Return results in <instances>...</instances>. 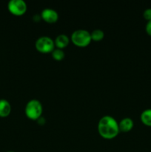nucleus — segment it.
Masks as SVG:
<instances>
[{"instance_id":"nucleus-2","label":"nucleus","mask_w":151,"mask_h":152,"mask_svg":"<svg viewBox=\"0 0 151 152\" xmlns=\"http://www.w3.org/2000/svg\"><path fill=\"white\" fill-rule=\"evenodd\" d=\"M43 111L42 104L39 100L36 99H30L28 101L25 105V112L27 117L30 120H38L41 117Z\"/></svg>"},{"instance_id":"nucleus-10","label":"nucleus","mask_w":151,"mask_h":152,"mask_svg":"<svg viewBox=\"0 0 151 152\" xmlns=\"http://www.w3.org/2000/svg\"><path fill=\"white\" fill-rule=\"evenodd\" d=\"M140 119L144 125L151 127V108L144 110L141 114Z\"/></svg>"},{"instance_id":"nucleus-3","label":"nucleus","mask_w":151,"mask_h":152,"mask_svg":"<svg viewBox=\"0 0 151 152\" xmlns=\"http://www.w3.org/2000/svg\"><path fill=\"white\" fill-rule=\"evenodd\" d=\"M70 39L75 45L78 47H86L92 41L90 32L85 29H78L74 31L71 34Z\"/></svg>"},{"instance_id":"nucleus-7","label":"nucleus","mask_w":151,"mask_h":152,"mask_svg":"<svg viewBox=\"0 0 151 152\" xmlns=\"http://www.w3.org/2000/svg\"><path fill=\"white\" fill-rule=\"evenodd\" d=\"M134 126V122L130 117H124L118 123L120 132H129L132 130Z\"/></svg>"},{"instance_id":"nucleus-1","label":"nucleus","mask_w":151,"mask_h":152,"mask_svg":"<svg viewBox=\"0 0 151 152\" xmlns=\"http://www.w3.org/2000/svg\"><path fill=\"white\" fill-rule=\"evenodd\" d=\"M97 128L100 136L107 140L113 139L120 132L118 122L110 115L103 116L99 120Z\"/></svg>"},{"instance_id":"nucleus-9","label":"nucleus","mask_w":151,"mask_h":152,"mask_svg":"<svg viewBox=\"0 0 151 152\" xmlns=\"http://www.w3.org/2000/svg\"><path fill=\"white\" fill-rule=\"evenodd\" d=\"M11 112L10 103L5 99H0V117H6Z\"/></svg>"},{"instance_id":"nucleus-12","label":"nucleus","mask_w":151,"mask_h":152,"mask_svg":"<svg viewBox=\"0 0 151 152\" xmlns=\"http://www.w3.org/2000/svg\"><path fill=\"white\" fill-rule=\"evenodd\" d=\"M51 55L52 57L56 61H62L65 56V51L63 50V49L57 48L53 49V51L51 52Z\"/></svg>"},{"instance_id":"nucleus-13","label":"nucleus","mask_w":151,"mask_h":152,"mask_svg":"<svg viewBox=\"0 0 151 152\" xmlns=\"http://www.w3.org/2000/svg\"><path fill=\"white\" fill-rule=\"evenodd\" d=\"M143 16L147 21L151 20V7L147 8L144 10Z\"/></svg>"},{"instance_id":"nucleus-15","label":"nucleus","mask_w":151,"mask_h":152,"mask_svg":"<svg viewBox=\"0 0 151 152\" xmlns=\"http://www.w3.org/2000/svg\"><path fill=\"white\" fill-rule=\"evenodd\" d=\"M7 152H14V151H7Z\"/></svg>"},{"instance_id":"nucleus-5","label":"nucleus","mask_w":151,"mask_h":152,"mask_svg":"<svg viewBox=\"0 0 151 152\" xmlns=\"http://www.w3.org/2000/svg\"><path fill=\"white\" fill-rule=\"evenodd\" d=\"M7 9L15 16H22L25 13L28 6L24 0H10L7 3Z\"/></svg>"},{"instance_id":"nucleus-4","label":"nucleus","mask_w":151,"mask_h":152,"mask_svg":"<svg viewBox=\"0 0 151 152\" xmlns=\"http://www.w3.org/2000/svg\"><path fill=\"white\" fill-rule=\"evenodd\" d=\"M35 47L40 53H50L55 48L54 40L48 36H42L36 39Z\"/></svg>"},{"instance_id":"nucleus-11","label":"nucleus","mask_w":151,"mask_h":152,"mask_svg":"<svg viewBox=\"0 0 151 152\" xmlns=\"http://www.w3.org/2000/svg\"><path fill=\"white\" fill-rule=\"evenodd\" d=\"M90 35H91L92 40L95 42H99L103 39V38L105 37V32L101 29H96L93 30L90 33Z\"/></svg>"},{"instance_id":"nucleus-6","label":"nucleus","mask_w":151,"mask_h":152,"mask_svg":"<svg viewBox=\"0 0 151 152\" xmlns=\"http://www.w3.org/2000/svg\"><path fill=\"white\" fill-rule=\"evenodd\" d=\"M41 18L47 23H54L59 19V13L54 9L47 7L41 12Z\"/></svg>"},{"instance_id":"nucleus-14","label":"nucleus","mask_w":151,"mask_h":152,"mask_svg":"<svg viewBox=\"0 0 151 152\" xmlns=\"http://www.w3.org/2000/svg\"><path fill=\"white\" fill-rule=\"evenodd\" d=\"M145 30H146L147 34L151 37V20L147 21L146 26H145Z\"/></svg>"},{"instance_id":"nucleus-8","label":"nucleus","mask_w":151,"mask_h":152,"mask_svg":"<svg viewBox=\"0 0 151 152\" xmlns=\"http://www.w3.org/2000/svg\"><path fill=\"white\" fill-rule=\"evenodd\" d=\"M69 42L70 38L68 37V35L64 34L58 35L54 40L55 46L57 48L60 49H64L65 48H66L68 45V44H69Z\"/></svg>"}]
</instances>
